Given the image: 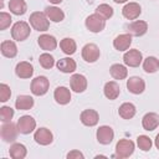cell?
I'll return each instance as SVG.
<instances>
[{"label": "cell", "instance_id": "obj_1", "mask_svg": "<svg viewBox=\"0 0 159 159\" xmlns=\"http://www.w3.org/2000/svg\"><path fill=\"white\" fill-rule=\"evenodd\" d=\"M30 25L34 30L36 31H47L50 27V20L46 16L45 12L41 11H35L30 15Z\"/></svg>", "mask_w": 159, "mask_h": 159}, {"label": "cell", "instance_id": "obj_2", "mask_svg": "<svg viewBox=\"0 0 159 159\" xmlns=\"http://www.w3.org/2000/svg\"><path fill=\"white\" fill-rule=\"evenodd\" d=\"M30 32H31L30 25L25 21H17L11 27V37L19 42L25 41L30 36Z\"/></svg>", "mask_w": 159, "mask_h": 159}, {"label": "cell", "instance_id": "obj_3", "mask_svg": "<svg viewBox=\"0 0 159 159\" xmlns=\"http://www.w3.org/2000/svg\"><path fill=\"white\" fill-rule=\"evenodd\" d=\"M84 24H86V27L88 31L97 34V32L103 31V29L106 27V19H103L101 15L94 12V14L87 16Z\"/></svg>", "mask_w": 159, "mask_h": 159}, {"label": "cell", "instance_id": "obj_4", "mask_svg": "<svg viewBox=\"0 0 159 159\" xmlns=\"http://www.w3.org/2000/svg\"><path fill=\"white\" fill-rule=\"evenodd\" d=\"M50 88V81L45 76H37L31 82V92L34 96H43Z\"/></svg>", "mask_w": 159, "mask_h": 159}, {"label": "cell", "instance_id": "obj_5", "mask_svg": "<svg viewBox=\"0 0 159 159\" xmlns=\"http://www.w3.org/2000/svg\"><path fill=\"white\" fill-rule=\"evenodd\" d=\"M17 133H20L17 129V124H15L12 122H6L1 125V130H0L1 139L6 143L15 142L17 138Z\"/></svg>", "mask_w": 159, "mask_h": 159}, {"label": "cell", "instance_id": "obj_6", "mask_svg": "<svg viewBox=\"0 0 159 159\" xmlns=\"http://www.w3.org/2000/svg\"><path fill=\"white\" fill-rule=\"evenodd\" d=\"M134 152V143L129 139H119L116 144V155L117 158H128Z\"/></svg>", "mask_w": 159, "mask_h": 159}, {"label": "cell", "instance_id": "obj_7", "mask_svg": "<svg viewBox=\"0 0 159 159\" xmlns=\"http://www.w3.org/2000/svg\"><path fill=\"white\" fill-rule=\"evenodd\" d=\"M99 56H101V51L96 43H86L82 47V58L86 62L93 63L99 58Z\"/></svg>", "mask_w": 159, "mask_h": 159}, {"label": "cell", "instance_id": "obj_8", "mask_svg": "<svg viewBox=\"0 0 159 159\" xmlns=\"http://www.w3.org/2000/svg\"><path fill=\"white\" fill-rule=\"evenodd\" d=\"M17 129L21 134H30L36 128V120L31 116H22L17 120Z\"/></svg>", "mask_w": 159, "mask_h": 159}, {"label": "cell", "instance_id": "obj_9", "mask_svg": "<svg viewBox=\"0 0 159 159\" xmlns=\"http://www.w3.org/2000/svg\"><path fill=\"white\" fill-rule=\"evenodd\" d=\"M142 61H143V55L137 48L125 51L123 56V62L129 67H138L142 63Z\"/></svg>", "mask_w": 159, "mask_h": 159}, {"label": "cell", "instance_id": "obj_10", "mask_svg": "<svg viewBox=\"0 0 159 159\" xmlns=\"http://www.w3.org/2000/svg\"><path fill=\"white\" fill-rule=\"evenodd\" d=\"M96 137H97L98 143H101L103 145H108L112 143V140L114 138V132L109 125H101L97 129Z\"/></svg>", "mask_w": 159, "mask_h": 159}, {"label": "cell", "instance_id": "obj_11", "mask_svg": "<svg viewBox=\"0 0 159 159\" xmlns=\"http://www.w3.org/2000/svg\"><path fill=\"white\" fill-rule=\"evenodd\" d=\"M70 86L71 89L76 93H82L87 89V78L83 75L75 73L70 78Z\"/></svg>", "mask_w": 159, "mask_h": 159}, {"label": "cell", "instance_id": "obj_12", "mask_svg": "<svg viewBox=\"0 0 159 159\" xmlns=\"http://www.w3.org/2000/svg\"><path fill=\"white\" fill-rule=\"evenodd\" d=\"M34 139L40 145H48L53 140V134H52V132L50 129L42 127V128L36 129V132L34 134Z\"/></svg>", "mask_w": 159, "mask_h": 159}, {"label": "cell", "instance_id": "obj_13", "mask_svg": "<svg viewBox=\"0 0 159 159\" xmlns=\"http://www.w3.org/2000/svg\"><path fill=\"white\" fill-rule=\"evenodd\" d=\"M127 88L133 94H140L145 89V82L140 77L133 76V77H129V80L127 81Z\"/></svg>", "mask_w": 159, "mask_h": 159}, {"label": "cell", "instance_id": "obj_14", "mask_svg": "<svg viewBox=\"0 0 159 159\" xmlns=\"http://www.w3.org/2000/svg\"><path fill=\"white\" fill-rule=\"evenodd\" d=\"M128 34H130L132 36H143L144 34H147L148 31V24L147 21H143V20H135L133 22H130L128 25Z\"/></svg>", "mask_w": 159, "mask_h": 159}, {"label": "cell", "instance_id": "obj_15", "mask_svg": "<svg viewBox=\"0 0 159 159\" xmlns=\"http://www.w3.org/2000/svg\"><path fill=\"white\" fill-rule=\"evenodd\" d=\"M37 43L45 51H53L57 47V40L55 39V36L48 35V34L40 35L37 39Z\"/></svg>", "mask_w": 159, "mask_h": 159}, {"label": "cell", "instance_id": "obj_16", "mask_svg": "<svg viewBox=\"0 0 159 159\" xmlns=\"http://www.w3.org/2000/svg\"><path fill=\"white\" fill-rule=\"evenodd\" d=\"M81 122L86 127H94L99 120V114L94 109H84L81 113Z\"/></svg>", "mask_w": 159, "mask_h": 159}, {"label": "cell", "instance_id": "obj_17", "mask_svg": "<svg viewBox=\"0 0 159 159\" xmlns=\"http://www.w3.org/2000/svg\"><path fill=\"white\" fill-rule=\"evenodd\" d=\"M142 12V7L138 2H128L122 9V14L128 20H135Z\"/></svg>", "mask_w": 159, "mask_h": 159}, {"label": "cell", "instance_id": "obj_18", "mask_svg": "<svg viewBox=\"0 0 159 159\" xmlns=\"http://www.w3.org/2000/svg\"><path fill=\"white\" fill-rule=\"evenodd\" d=\"M15 73L20 78H24V80L30 78L34 75V66L30 62H27V61H21V62H19L16 65Z\"/></svg>", "mask_w": 159, "mask_h": 159}, {"label": "cell", "instance_id": "obj_19", "mask_svg": "<svg viewBox=\"0 0 159 159\" xmlns=\"http://www.w3.org/2000/svg\"><path fill=\"white\" fill-rule=\"evenodd\" d=\"M142 125L145 130H149V132L157 129L159 125V114L154 112H149L144 114V117L142 118Z\"/></svg>", "mask_w": 159, "mask_h": 159}, {"label": "cell", "instance_id": "obj_20", "mask_svg": "<svg viewBox=\"0 0 159 159\" xmlns=\"http://www.w3.org/2000/svg\"><path fill=\"white\" fill-rule=\"evenodd\" d=\"M132 45L130 34H120L113 40V46L117 51H127Z\"/></svg>", "mask_w": 159, "mask_h": 159}, {"label": "cell", "instance_id": "obj_21", "mask_svg": "<svg viewBox=\"0 0 159 159\" xmlns=\"http://www.w3.org/2000/svg\"><path fill=\"white\" fill-rule=\"evenodd\" d=\"M53 98H55V101H56L58 104L65 106V104L70 103V101H71V92H70V89H68L67 87L60 86V87H57V88L55 89V92H53Z\"/></svg>", "mask_w": 159, "mask_h": 159}, {"label": "cell", "instance_id": "obj_22", "mask_svg": "<svg viewBox=\"0 0 159 159\" xmlns=\"http://www.w3.org/2000/svg\"><path fill=\"white\" fill-rule=\"evenodd\" d=\"M57 68L63 72V73H72L76 71L77 68V65H76V61L71 57H63V58H60L56 63Z\"/></svg>", "mask_w": 159, "mask_h": 159}, {"label": "cell", "instance_id": "obj_23", "mask_svg": "<svg viewBox=\"0 0 159 159\" xmlns=\"http://www.w3.org/2000/svg\"><path fill=\"white\" fill-rule=\"evenodd\" d=\"M103 93L104 96L111 99V101H114L119 97L120 94V88H119V84L114 81H109L104 84V88H103Z\"/></svg>", "mask_w": 159, "mask_h": 159}, {"label": "cell", "instance_id": "obj_24", "mask_svg": "<svg viewBox=\"0 0 159 159\" xmlns=\"http://www.w3.org/2000/svg\"><path fill=\"white\" fill-rule=\"evenodd\" d=\"M1 53L2 56L7 57V58H14L16 55H17V46L14 41L11 40H6V41H2L1 42Z\"/></svg>", "mask_w": 159, "mask_h": 159}, {"label": "cell", "instance_id": "obj_25", "mask_svg": "<svg viewBox=\"0 0 159 159\" xmlns=\"http://www.w3.org/2000/svg\"><path fill=\"white\" fill-rule=\"evenodd\" d=\"M15 107L19 111H27L31 109L34 107V98L31 96L27 94H21L17 96L16 101H15Z\"/></svg>", "mask_w": 159, "mask_h": 159}, {"label": "cell", "instance_id": "obj_26", "mask_svg": "<svg viewBox=\"0 0 159 159\" xmlns=\"http://www.w3.org/2000/svg\"><path fill=\"white\" fill-rule=\"evenodd\" d=\"M135 106L130 102H125V103H122L118 108V114L119 117H122L123 119H132L134 116H135Z\"/></svg>", "mask_w": 159, "mask_h": 159}, {"label": "cell", "instance_id": "obj_27", "mask_svg": "<svg viewBox=\"0 0 159 159\" xmlns=\"http://www.w3.org/2000/svg\"><path fill=\"white\" fill-rule=\"evenodd\" d=\"M45 14L48 17V20L53 21V22H61L65 19V12L56 6H47L45 9Z\"/></svg>", "mask_w": 159, "mask_h": 159}, {"label": "cell", "instance_id": "obj_28", "mask_svg": "<svg viewBox=\"0 0 159 159\" xmlns=\"http://www.w3.org/2000/svg\"><path fill=\"white\" fill-rule=\"evenodd\" d=\"M9 153H10V157L12 159H24L27 154V149L21 143H12L10 145Z\"/></svg>", "mask_w": 159, "mask_h": 159}, {"label": "cell", "instance_id": "obj_29", "mask_svg": "<svg viewBox=\"0 0 159 159\" xmlns=\"http://www.w3.org/2000/svg\"><path fill=\"white\" fill-rule=\"evenodd\" d=\"M60 47H61L62 52L66 53V55H68V56L73 55V53L76 52V50H77L76 41H75L73 39H71V37H65V39H62V40L60 41Z\"/></svg>", "mask_w": 159, "mask_h": 159}, {"label": "cell", "instance_id": "obj_30", "mask_svg": "<svg viewBox=\"0 0 159 159\" xmlns=\"http://www.w3.org/2000/svg\"><path fill=\"white\" fill-rule=\"evenodd\" d=\"M109 73L114 80H124L128 76V70L125 66L120 65V63H114L109 68Z\"/></svg>", "mask_w": 159, "mask_h": 159}, {"label": "cell", "instance_id": "obj_31", "mask_svg": "<svg viewBox=\"0 0 159 159\" xmlns=\"http://www.w3.org/2000/svg\"><path fill=\"white\" fill-rule=\"evenodd\" d=\"M9 10L14 15H24L27 10V5L24 0H10L9 1Z\"/></svg>", "mask_w": 159, "mask_h": 159}, {"label": "cell", "instance_id": "obj_32", "mask_svg": "<svg viewBox=\"0 0 159 159\" xmlns=\"http://www.w3.org/2000/svg\"><path fill=\"white\" fill-rule=\"evenodd\" d=\"M143 70L147 73H155L159 70V60L154 56H148L143 61Z\"/></svg>", "mask_w": 159, "mask_h": 159}, {"label": "cell", "instance_id": "obj_33", "mask_svg": "<svg viewBox=\"0 0 159 159\" xmlns=\"http://www.w3.org/2000/svg\"><path fill=\"white\" fill-rule=\"evenodd\" d=\"M39 62H40V65H41L43 68L50 70V68H52L53 65H55V58H53L50 53L43 52V53L40 55V57H39Z\"/></svg>", "mask_w": 159, "mask_h": 159}, {"label": "cell", "instance_id": "obj_34", "mask_svg": "<svg viewBox=\"0 0 159 159\" xmlns=\"http://www.w3.org/2000/svg\"><path fill=\"white\" fill-rule=\"evenodd\" d=\"M137 144H138V147H139L140 150L148 152V150H150V148L153 145V142H152V139L148 135H138Z\"/></svg>", "mask_w": 159, "mask_h": 159}, {"label": "cell", "instance_id": "obj_35", "mask_svg": "<svg viewBox=\"0 0 159 159\" xmlns=\"http://www.w3.org/2000/svg\"><path fill=\"white\" fill-rule=\"evenodd\" d=\"M96 12L98 14V15H101L103 19H111L112 16H113V9H112V6H109L108 4H101V5H98L97 6V9H96Z\"/></svg>", "mask_w": 159, "mask_h": 159}, {"label": "cell", "instance_id": "obj_36", "mask_svg": "<svg viewBox=\"0 0 159 159\" xmlns=\"http://www.w3.org/2000/svg\"><path fill=\"white\" fill-rule=\"evenodd\" d=\"M15 112L11 107H7V106H2L0 108V118H1V122L2 123H6V122H11L12 117H14Z\"/></svg>", "mask_w": 159, "mask_h": 159}, {"label": "cell", "instance_id": "obj_37", "mask_svg": "<svg viewBox=\"0 0 159 159\" xmlns=\"http://www.w3.org/2000/svg\"><path fill=\"white\" fill-rule=\"evenodd\" d=\"M11 97V89L6 83H1L0 84V102H6L9 101Z\"/></svg>", "mask_w": 159, "mask_h": 159}, {"label": "cell", "instance_id": "obj_38", "mask_svg": "<svg viewBox=\"0 0 159 159\" xmlns=\"http://www.w3.org/2000/svg\"><path fill=\"white\" fill-rule=\"evenodd\" d=\"M11 21H12V19H11L10 14L4 12V11L0 12V30H6L11 25Z\"/></svg>", "mask_w": 159, "mask_h": 159}, {"label": "cell", "instance_id": "obj_39", "mask_svg": "<svg viewBox=\"0 0 159 159\" xmlns=\"http://www.w3.org/2000/svg\"><path fill=\"white\" fill-rule=\"evenodd\" d=\"M67 158H68V159H83L84 155H83L80 150H71V152L67 154Z\"/></svg>", "mask_w": 159, "mask_h": 159}, {"label": "cell", "instance_id": "obj_40", "mask_svg": "<svg viewBox=\"0 0 159 159\" xmlns=\"http://www.w3.org/2000/svg\"><path fill=\"white\" fill-rule=\"evenodd\" d=\"M154 144H155V147H157V149L159 150V133L157 134V137H155V139H154Z\"/></svg>", "mask_w": 159, "mask_h": 159}, {"label": "cell", "instance_id": "obj_41", "mask_svg": "<svg viewBox=\"0 0 159 159\" xmlns=\"http://www.w3.org/2000/svg\"><path fill=\"white\" fill-rule=\"evenodd\" d=\"M51 4H53V5H57V4H61L63 0H48Z\"/></svg>", "mask_w": 159, "mask_h": 159}, {"label": "cell", "instance_id": "obj_42", "mask_svg": "<svg viewBox=\"0 0 159 159\" xmlns=\"http://www.w3.org/2000/svg\"><path fill=\"white\" fill-rule=\"evenodd\" d=\"M116 4H123V2H125V1H128V0H113Z\"/></svg>", "mask_w": 159, "mask_h": 159}]
</instances>
